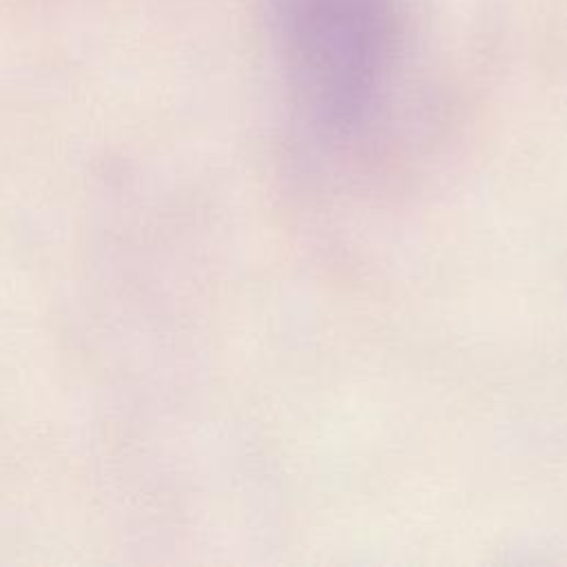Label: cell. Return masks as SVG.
Listing matches in <instances>:
<instances>
[{"label":"cell","instance_id":"1","mask_svg":"<svg viewBox=\"0 0 567 567\" xmlns=\"http://www.w3.org/2000/svg\"><path fill=\"white\" fill-rule=\"evenodd\" d=\"M266 27L295 97L328 124L357 122L385 84L401 0H266Z\"/></svg>","mask_w":567,"mask_h":567}]
</instances>
